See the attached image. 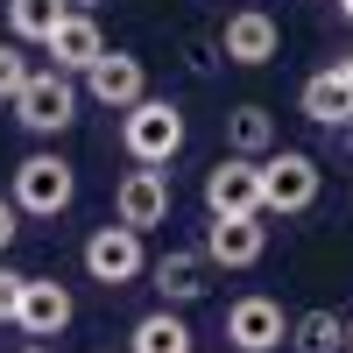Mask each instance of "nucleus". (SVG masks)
I'll list each match as a JSON object with an SVG mask.
<instances>
[{
    "mask_svg": "<svg viewBox=\"0 0 353 353\" xmlns=\"http://www.w3.org/2000/svg\"><path fill=\"white\" fill-rule=\"evenodd\" d=\"M21 269H8V261H0V325H14V311H21Z\"/></svg>",
    "mask_w": 353,
    "mask_h": 353,
    "instance_id": "21",
    "label": "nucleus"
},
{
    "mask_svg": "<svg viewBox=\"0 0 353 353\" xmlns=\"http://www.w3.org/2000/svg\"><path fill=\"white\" fill-rule=\"evenodd\" d=\"M226 149H233V156H254V163L269 156V149H276L269 106H233V113H226Z\"/></svg>",
    "mask_w": 353,
    "mask_h": 353,
    "instance_id": "17",
    "label": "nucleus"
},
{
    "mask_svg": "<svg viewBox=\"0 0 353 353\" xmlns=\"http://www.w3.org/2000/svg\"><path fill=\"white\" fill-rule=\"evenodd\" d=\"M325 191V170L304 149H269L261 156V212H311Z\"/></svg>",
    "mask_w": 353,
    "mask_h": 353,
    "instance_id": "2",
    "label": "nucleus"
},
{
    "mask_svg": "<svg viewBox=\"0 0 353 353\" xmlns=\"http://www.w3.org/2000/svg\"><path fill=\"white\" fill-rule=\"evenodd\" d=\"M64 0H8V36L14 43H50V28L64 21Z\"/></svg>",
    "mask_w": 353,
    "mask_h": 353,
    "instance_id": "18",
    "label": "nucleus"
},
{
    "mask_svg": "<svg viewBox=\"0 0 353 353\" xmlns=\"http://www.w3.org/2000/svg\"><path fill=\"white\" fill-rule=\"evenodd\" d=\"M276 14H261V8H241V14H226V28H219V50H226V64H269L276 57Z\"/></svg>",
    "mask_w": 353,
    "mask_h": 353,
    "instance_id": "12",
    "label": "nucleus"
},
{
    "mask_svg": "<svg viewBox=\"0 0 353 353\" xmlns=\"http://www.w3.org/2000/svg\"><path fill=\"white\" fill-rule=\"evenodd\" d=\"M121 149L141 163V170H163L176 149H184V113L170 99H134L121 113Z\"/></svg>",
    "mask_w": 353,
    "mask_h": 353,
    "instance_id": "1",
    "label": "nucleus"
},
{
    "mask_svg": "<svg viewBox=\"0 0 353 353\" xmlns=\"http://www.w3.org/2000/svg\"><path fill=\"white\" fill-rule=\"evenodd\" d=\"M113 219L121 226H134V233H149V226H163L170 219V170H128L121 176V191H113Z\"/></svg>",
    "mask_w": 353,
    "mask_h": 353,
    "instance_id": "8",
    "label": "nucleus"
},
{
    "mask_svg": "<svg viewBox=\"0 0 353 353\" xmlns=\"http://www.w3.org/2000/svg\"><path fill=\"white\" fill-rule=\"evenodd\" d=\"M8 198H14V212H28V219H57V212L78 198V176H71L64 156H21Z\"/></svg>",
    "mask_w": 353,
    "mask_h": 353,
    "instance_id": "4",
    "label": "nucleus"
},
{
    "mask_svg": "<svg viewBox=\"0 0 353 353\" xmlns=\"http://www.w3.org/2000/svg\"><path fill=\"white\" fill-rule=\"evenodd\" d=\"M290 346H297V353H339V346H346L339 311H304V318H290Z\"/></svg>",
    "mask_w": 353,
    "mask_h": 353,
    "instance_id": "19",
    "label": "nucleus"
},
{
    "mask_svg": "<svg viewBox=\"0 0 353 353\" xmlns=\"http://www.w3.org/2000/svg\"><path fill=\"white\" fill-rule=\"evenodd\" d=\"M43 50H50V64H57V71H92V57L106 50V36H99V21L85 14V8H71L64 21L50 28V43H43Z\"/></svg>",
    "mask_w": 353,
    "mask_h": 353,
    "instance_id": "13",
    "label": "nucleus"
},
{
    "mask_svg": "<svg viewBox=\"0 0 353 353\" xmlns=\"http://www.w3.org/2000/svg\"><path fill=\"white\" fill-rule=\"evenodd\" d=\"M226 339L241 346V353H276L290 339V318H283L276 297H241V304L226 311Z\"/></svg>",
    "mask_w": 353,
    "mask_h": 353,
    "instance_id": "10",
    "label": "nucleus"
},
{
    "mask_svg": "<svg viewBox=\"0 0 353 353\" xmlns=\"http://www.w3.org/2000/svg\"><path fill=\"white\" fill-rule=\"evenodd\" d=\"M304 113L318 128H339V121H353V78L332 64V71H311L304 78Z\"/></svg>",
    "mask_w": 353,
    "mask_h": 353,
    "instance_id": "15",
    "label": "nucleus"
},
{
    "mask_svg": "<svg viewBox=\"0 0 353 353\" xmlns=\"http://www.w3.org/2000/svg\"><path fill=\"white\" fill-rule=\"evenodd\" d=\"M28 71H36V64H28V43H0V99H8L14 106V92H21V85H28Z\"/></svg>",
    "mask_w": 353,
    "mask_h": 353,
    "instance_id": "20",
    "label": "nucleus"
},
{
    "mask_svg": "<svg viewBox=\"0 0 353 353\" xmlns=\"http://www.w3.org/2000/svg\"><path fill=\"white\" fill-rule=\"evenodd\" d=\"M14 121L28 128V134H64L71 121H78V85H71V71H28V85L14 92Z\"/></svg>",
    "mask_w": 353,
    "mask_h": 353,
    "instance_id": "3",
    "label": "nucleus"
},
{
    "mask_svg": "<svg viewBox=\"0 0 353 353\" xmlns=\"http://www.w3.org/2000/svg\"><path fill=\"white\" fill-rule=\"evenodd\" d=\"M339 71H346V78H353V50H346V57H339Z\"/></svg>",
    "mask_w": 353,
    "mask_h": 353,
    "instance_id": "23",
    "label": "nucleus"
},
{
    "mask_svg": "<svg viewBox=\"0 0 353 353\" xmlns=\"http://www.w3.org/2000/svg\"><path fill=\"white\" fill-rule=\"evenodd\" d=\"M339 14H346V21H353V0H339Z\"/></svg>",
    "mask_w": 353,
    "mask_h": 353,
    "instance_id": "25",
    "label": "nucleus"
},
{
    "mask_svg": "<svg viewBox=\"0 0 353 353\" xmlns=\"http://www.w3.org/2000/svg\"><path fill=\"white\" fill-rule=\"evenodd\" d=\"M205 212H261V163L254 156H226L219 170H205Z\"/></svg>",
    "mask_w": 353,
    "mask_h": 353,
    "instance_id": "9",
    "label": "nucleus"
},
{
    "mask_svg": "<svg viewBox=\"0 0 353 353\" xmlns=\"http://www.w3.org/2000/svg\"><path fill=\"white\" fill-rule=\"evenodd\" d=\"M261 254H269L261 212H226V219L205 226V261H212V269H254Z\"/></svg>",
    "mask_w": 353,
    "mask_h": 353,
    "instance_id": "6",
    "label": "nucleus"
},
{
    "mask_svg": "<svg viewBox=\"0 0 353 353\" xmlns=\"http://www.w3.org/2000/svg\"><path fill=\"white\" fill-rule=\"evenodd\" d=\"M85 276L106 283V290H128L134 276H149V248H141L134 226H99L85 241Z\"/></svg>",
    "mask_w": 353,
    "mask_h": 353,
    "instance_id": "5",
    "label": "nucleus"
},
{
    "mask_svg": "<svg viewBox=\"0 0 353 353\" xmlns=\"http://www.w3.org/2000/svg\"><path fill=\"white\" fill-rule=\"evenodd\" d=\"M346 346H353V318H346Z\"/></svg>",
    "mask_w": 353,
    "mask_h": 353,
    "instance_id": "26",
    "label": "nucleus"
},
{
    "mask_svg": "<svg viewBox=\"0 0 353 353\" xmlns=\"http://www.w3.org/2000/svg\"><path fill=\"white\" fill-rule=\"evenodd\" d=\"M71 318H78V304H71L64 283H50V276H28V283H21V311H14V325H21L28 339H57Z\"/></svg>",
    "mask_w": 353,
    "mask_h": 353,
    "instance_id": "11",
    "label": "nucleus"
},
{
    "mask_svg": "<svg viewBox=\"0 0 353 353\" xmlns=\"http://www.w3.org/2000/svg\"><path fill=\"white\" fill-rule=\"evenodd\" d=\"M85 92H92L99 106H113V113H128L134 99H149V71H141L134 50H99L92 71H85Z\"/></svg>",
    "mask_w": 353,
    "mask_h": 353,
    "instance_id": "7",
    "label": "nucleus"
},
{
    "mask_svg": "<svg viewBox=\"0 0 353 353\" xmlns=\"http://www.w3.org/2000/svg\"><path fill=\"white\" fill-rule=\"evenodd\" d=\"M99 353H106V346H99Z\"/></svg>",
    "mask_w": 353,
    "mask_h": 353,
    "instance_id": "27",
    "label": "nucleus"
},
{
    "mask_svg": "<svg viewBox=\"0 0 353 353\" xmlns=\"http://www.w3.org/2000/svg\"><path fill=\"white\" fill-rule=\"evenodd\" d=\"M149 276H156V290H163V304H198V297H205V276H212V261H205V248H170Z\"/></svg>",
    "mask_w": 353,
    "mask_h": 353,
    "instance_id": "14",
    "label": "nucleus"
},
{
    "mask_svg": "<svg viewBox=\"0 0 353 353\" xmlns=\"http://www.w3.org/2000/svg\"><path fill=\"white\" fill-rule=\"evenodd\" d=\"M128 353H191V325L176 318V304H163V311H149V318H134Z\"/></svg>",
    "mask_w": 353,
    "mask_h": 353,
    "instance_id": "16",
    "label": "nucleus"
},
{
    "mask_svg": "<svg viewBox=\"0 0 353 353\" xmlns=\"http://www.w3.org/2000/svg\"><path fill=\"white\" fill-rule=\"evenodd\" d=\"M14 219H21V212H14V198H0V254H8V248H14V233H21Z\"/></svg>",
    "mask_w": 353,
    "mask_h": 353,
    "instance_id": "22",
    "label": "nucleus"
},
{
    "mask_svg": "<svg viewBox=\"0 0 353 353\" xmlns=\"http://www.w3.org/2000/svg\"><path fill=\"white\" fill-rule=\"evenodd\" d=\"M21 353H50V346H43V339H28V346H21Z\"/></svg>",
    "mask_w": 353,
    "mask_h": 353,
    "instance_id": "24",
    "label": "nucleus"
}]
</instances>
